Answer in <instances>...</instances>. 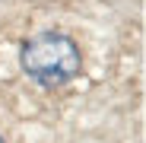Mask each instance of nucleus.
I'll list each match as a JSON object with an SVG mask.
<instances>
[{"label": "nucleus", "instance_id": "f257e3e1", "mask_svg": "<svg viewBox=\"0 0 146 143\" xmlns=\"http://www.w3.org/2000/svg\"><path fill=\"white\" fill-rule=\"evenodd\" d=\"M22 70L41 86H64L80 73V45L64 32H38L22 45Z\"/></svg>", "mask_w": 146, "mask_h": 143}, {"label": "nucleus", "instance_id": "f03ea898", "mask_svg": "<svg viewBox=\"0 0 146 143\" xmlns=\"http://www.w3.org/2000/svg\"><path fill=\"white\" fill-rule=\"evenodd\" d=\"M0 143H3V137H0Z\"/></svg>", "mask_w": 146, "mask_h": 143}]
</instances>
